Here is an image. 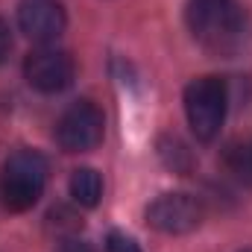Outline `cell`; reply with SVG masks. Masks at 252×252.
<instances>
[{
    "instance_id": "cell-5",
    "label": "cell",
    "mask_w": 252,
    "mask_h": 252,
    "mask_svg": "<svg viewBox=\"0 0 252 252\" xmlns=\"http://www.w3.org/2000/svg\"><path fill=\"white\" fill-rule=\"evenodd\" d=\"M202 217H205L202 202L193 193H182V190L156 196L144 211L147 226L161 235H188L193 229H199Z\"/></svg>"
},
{
    "instance_id": "cell-8",
    "label": "cell",
    "mask_w": 252,
    "mask_h": 252,
    "mask_svg": "<svg viewBox=\"0 0 252 252\" xmlns=\"http://www.w3.org/2000/svg\"><path fill=\"white\" fill-rule=\"evenodd\" d=\"M70 196L82 208H94L103 196V176L94 167H76L70 173Z\"/></svg>"
},
{
    "instance_id": "cell-13",
    "label": "cell",
    "mask_w": 252,
    "mask_h": 252,
    "mask_svg": "<svg viewBox=\"0 0 252 252\" xmlns=\"http://www.w3.org/2000/svg\"><path fill=\"white\" fill-rule=\"evenodd\" d=\"M244 252H252V250H244Z\"/></svg>"
},
{
    "instance_id": "cell-10",
    "label": "cell",
    "mask_w": 252,
    "mask_h": 252,
    "mask_svg": "<svg viewBox=\"0 0 252 252\" xmlns=\"http://www.w3.org/2000/svg\"><path fill=\"white\" fill-rule=\"evenodd\" d=\"M106 250L109 252H141V247L135 244V238H129L124 232H109L106 235Z\"/></svg>"
},
{
    "instance_id": "cell-4",
    "label": "cell",
    "mask_w": 252,
    "mask_h": 252,
    "mask_svg": "<svg viewBox=\"0 0 252 252\" xmlns=\"http://www.w3.org/2000/svg\"><path fill=\"white\" fill-rule=\"evenodd\" d=\"M106 118L91 100H76L56 121V144L64 153H88L103 141Z\"/></svg>"
},
{
    "instance_id": "cell-2",
    "label": "cell",
    "mask_w": 252,
    "mask_h": 252,
    "mask_svg": "<svg viewBox=\"0 0 252 252\" xmlns=\"http://www.w3.org/2000/svg\"><path fill=\"white\" fill-rule=\"evenodd\" d=\"M50 164L38 150H18L0 173V199L9 211H30L47 188Z\"/></svg>"
},
{
    "instance_id": "cell-6",
    "label": "cell",
    "mask_w": 252,
    "mask_h": 252,
    "mask_svg": "<svg viewBox=\"0 0 252 252\" xmlns=\"http://www.w3.org/2000/svg\"><path fill=\"white\" fill-rule=\"evenodd\" d=\"M24 76H27L30 88H35L41 94H62L76 79V62L67 50L41 44L38 50H32L24 59Z\"/></svg>"
},
{
    "instance_id": "cell-7",
    "label": "cell",
    "mask_w": 252,
    "mask_h": 252,
    "mask_svg": "<svg viewBox=\"0 0 252 252\" xmlns=\"http://www.w3.org/2000/svg\"><path fill=\"white\" fill-rule=\"evenodd\" d=\"M18 27L27 38L38 44H53L67 27V12L62 0H21Z\"/></svg>"
},
{
    "instance_id": "cell-1",
    "label": "cell",
    "mask_w": 252,
    "mask_h": 252,
    "mask_svg": "<svg viewBox=\"0 0 252 252\" xmlns=\"http://www.w3.org/2000/svg\"><path fill=\"white\" fill-rule=\"evenodd\" d=\"M185 21L193 41L211 56L229 59L250 44V21L235 0H190Z\"/></svg>"
},
{
    "instance_id": "cell-12",
    "label": "cell",
    "mask_w": 252,
    "mask_h": 252,
    "mask_svg": "<svg viewBox=\"0 0 252 252\" xmlns=\"http://www.w3.org/2000/svg\"><path fill=\"white\" fill-rule=\"evenodd\" d=\"M56 252H97V250H94V247H88V244H85V241H79V238H64Z\"/></svg>"
},
{
    "instance_id": "cell-11",
    "label": "cell",
    "mask_w": 252,
    "mask_h": 252,
    "mask_svg": "<svg viewBox=\"0 0 252 252\" xmlns=\"http://www.w3.org/2000/svg\"><path fill=\"white\" fill-rule=\"evenodd\" d=\"M9 53H12V32H9V24L0 18V64L9 59Z\"/></svg>"
},
{
    "instance_id": "cell-3",
    "label": "cell",
    "mask_w": 252,
    "mask_h": 252,
    "mask_svg": "<svg viewBox=\"0 0 252 252\" xmlns=\"http://www.w3.org/2000/svg\"><path fill=\"white\" fill-rule=\"evenodd\" d=\"M229 109V88L220 76H199L185 88V118L199 141H214Z\"/></svg>"
},
{
    "instance_id": "cell-9",
    "label": "cell",
    "mask_w": 252,
    "mask_h": 252,
    "mask_svg": "<svg viewBox=\"0 0 252 252\" xmlns=\"http://www.w3.org/2000/svg\"><path fill=\"white\" fill-rule=\"evenodd\" d=\"M158 156H161V161H164L170 170H176V173H188L190 164H193L190 150L176 138V135H167V138L158 141Z\"/></svg>"
}]
</instances>
